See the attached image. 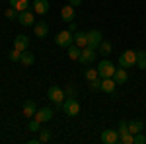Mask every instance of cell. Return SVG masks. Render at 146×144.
Listing matches in <instances>:
<instances>
[{
  "label": "cell",
  "instance_id": "obj_1",
  "mask_svg": "<svg viewBox=\"0 0 146 144\" xmlns=\"http://www.w3.org/2000/svg\"><path fill=\"white\" fill-rule=\"evenodd\" d=\"M47 98L53 101L56 107H60V109H62V101L66 100V96H64V90L58 88V86H51V88H49V92H47Z\"/></svg>",
  "mask_w": 146,
  "mask_h": 144
},
{
  "label": "cell",
  "instance_id": "obj_2",
  "mask_svg": "<svg viewBox=\"0 0 146 144\" xmlns=\"http://www.w3.org/2000/svg\"><path fill=\"white\" fill-rule=\"evenodd\" d=\"M62 111L66 113L68 117H76L80 115V101L76 98H66L62 101Z\"/></svg>",
  "mask_w": 146,
  "mask_h": 144
},
{
  "label": "cell",
  "instance_id": "obj_3",
  "mask_svg": "<svg viewBox=\"0 0 146 144\" xmlns=\"http://www.w3.org/2000/svg\"><path fill=\"white\" fill-rule=\"evenodd\" d=\"M55 43L58 45V47H64V49H68L70 45L74 43V33L72 31H68V29H64V31H58L55 37Z\"/></svg>",
  "mask_w": 146,
  "mask_h": 144
},
{
  "label": "cell",
  "instance_id": "obj_4",
  "mask_svg": "<svg viewBox=\"0 0 146 144\" xmlns=\"http://www.w3.org/2000/svg\"><path fill=\"white\" fill-rule=\"evenodd\" d=\"M136 64V51H125L119 55V66L121 68H131Z\"/></svg>",
  "mask_w": 146,
  "mask_h": 144
},
{
  "label": "cell",
  "instance_id": "obj_5",
  "mask_svg": "<svg viewBox=\"0 0 146 144\" xmlns=\"http://www.w3.org/2000/svg\"><path fill=\"white\" fill-rule=\"evenodd\" d=\"M115 64H113L111 60H101L100 64H98V72H100V78H113V74H115Z\"/></svg>",
  "mask_w": 146,
  "mask_h": 144
},
{
  "label": "cell",
  "instance_id": "obj_6",
  "mask_svg": "<svg viewBox=\"0 0 146 144\" xmlns=\"http://www.w3.org/2000/svg\"><path fill=\"white\" fill-rule=\"evenodd\" d=\"M18 22L22 23L23 27H33L35 25V12H20V16H18Z\"/></svg>",
  "mask_w": 146,
  "mask_h": 144
},
{
  "label": "cell",
  "instance_id": "obj_7",
  "mask_svg": "<svg viewBox=\"0 0 146 144\" xmlns=\"http://www.w3.org/2000/svg\"><path fill=\"white\" fill-rule=\"evenodd\" d=\"M100 140L103 144H115V142H119V133L113 131V129H105V131L101 133Z\"/></svg>",
  "mask_w": 146,
  "mask_h": 144
},
{
  "label": "cell",
  "instance_id": "obj_8",
  "mask_svg": "<svg viewBox=\"0 0 146 144\" xmlns=\"http://www.w3.org/2000/svg\"><path fill=\"white\" fill-rule=\"evenodd\" d=\"M78 60L82 62V64H92V62L96 60V49H92V47H84L82 53H80Z\"/></svg>",
  "mask_w": 146,
  "mask_h": 144
},
{
  "label": "cell",
  "instance_id": "obj_9",
  "mask_svg": "<svg viewBox=\"0 0 146 144\" xmlns=\"http://www.w3.org/2000/svg\"><path fill=\"white\" fill-rule=\"evenodd\" d=\"M101 41H103V39H101V31L100 29H92V31H88V47H92V49L98 51V47H100Z\"/></svg>",
  "mask_w": 146,
  "mask_h": 144
},
{
  "label": "cell",
  "instance_id": "obj_10",
  "mask_svg": "<svg viewBox=\"0 0 146 144\" xmlns=\"http://www.w3.org/2000/svg\"><path fill=\"white\" fill-rule=\"evenodd\" d=\"M22 113H23V117L33 119L35 113H37V105H35V101L33 100H27V101H25V103H23V107H22Z\"/></svg>",
  "mask_w": 146,
  "mask_h": 144
},
{
  "label": "cell",
  "instance_id": "obj_11",
  "mask_svg": "<svg viewBox=\"0 0 146 144\" xmlns=\"http://www.w3.org/2000/svg\"><path fill=\"white\" fill-rule=\"evenodd\" d=\"M115 86H117L115 78H101V92H105L109 96H115Z\"/></svg>",
  "mask_w": 146,
  "mask_h": 144
},
{
  "label": "cell",
  "instance_id": "obj_12",
  "mask_svg": "<svg viewBox=\"0 0 146 144\" xmlns=\"http://www.w3.org/2000/svg\"><path fill=\"white\" fill-rule=\"evenodd\" d=\"M33 31H35V37H37V39H45L47 33H49V23L47 22H37L33 25Z\"/></svg>",
  "mask_w": 146,
  "mask_h": 144
},
{
  "label": "cell",
  "instance_id": "obj_13",
  "mask_svg": "<svg viewBox=\"0 0 146 144\" xmlns=\"http://www.w3.org/2000/svg\"><path fill=\"white\" fill-rule=\"evenodd\" d=\"M35 119L41 123H47L53 119V109L51 107H41V109H37V113H35Z\"/></svg>",
  "mask_w": 146,
  "mask_h": 144
},
{
  "label": "cell",
  "instance_id": "obj_14",
  "mask_svg": "<svg viewBox=\"0 0 146 144\" xmlns=\"http://www.w3.org/2000/svg\"><path fill=\"white\" fill-rule=\"evenodd\" d=\"M31 6H33V12L37 16H43L49 12V0H33Z\"/></svg>",
  "mask_w": 146,
  "mask_h": 144
},
{
  "label": "cell",
  "instance_id": "obj_15",
  "mask_svg": "<svg viewBox=\"0 0 146 144\" xmlns=\"http://www.w3.org/2000/svg\"><path fill=\"white\" fill-rule=\"evenodd\" d=\"M29 47V39H27V35H16V39H14V49H18V51H25Z\"/></svg>",
  "mask_w": 146,
  "mask_h": 144
},
{
  "label": "cell",
  "instance_id": "obj_16",
  "mask_svg": "<svg viewBox=\"0 0 146 144\" xmlns=\"http://www.w3.org/2000/svg\"><path fill=\"white\" fill-rule=\"evenodd\" d=\"M74 45H78L80 49L88 47V31H76L74 33Z\"/></svg>",
  "mask_w": 146,
  "mask_h": 144
},
{
  "label": "cell",
  "instance_id": "obj_17",
  "mask_svg": "<svg viewBox=\"0 0 146 144\" xmlns=\"http://www.w3.org/2000/svg\"><path fill=\"white\" fill-rule=\"evenodd\" d=\"M74 16H76V12H74V6H70V4L62 6V10H60V18H62L64 22H72V20H74Z\"/></svg>",
  "mask_w": 146,
  "mask_h": 144
},
{
  "label": "cell",
  "instance_id": "obj_18",
  "mask_svg": "<svg viewBox=\"0 0 146 144\" xmlns=\"http://www.w3.org/2000/svg\"><path fill=\"white\" fill-rule=\"evenodd\" d=\"M113 78H115L117 84H125V82L129 80V72H127V68H117L115 74H113Z\"/></svg>",
  "mask_w": 146,
  "mask_h": 144
},
{
  "label": "cell",
  "instance_id": "obj_19",
  "mask_svg": "<svg viewBox=\"0 0 146 144\" xmlns=\"http://www.w3.org/2000/svg\"><path fill=\"white\" fill-rule=\"evenodd\" d=\"M129 131H131L133 134L142 133V131H144V123L138 121V119H135V121H129Z\"/></svg>",
  "mask_w": 146,
  "mask_h": 144
},
{
  "label": "cell",
  "instance_id": "obj_20",
  "mask_svg": "<svg viewBox=\"0 0 146 144\" xmlns=\"http://www.w3.org/2000/svg\"><path fill=\"white\" fill-rule=\"evenodd\" d=\"M10 6H14L18 12H25L29 8V0H10Z\"/></svg>",
  "mask_w": 146,
  "mask_h": 144
},
{
  "label": "cell",
  "instance_id": "obj_21",
  "mask_svg": "<svg viewBox=\"0 0 146 144\" xmlns=\"http://www.w3.org/2000/svg\"><path fill=\"white\" fill-rule=\"evenodd\" d=\"M20 62H22L23 66H33V64H35V55H33V53H25V51H23V53H22V60H20Z\"/></svg>",
  "mask_w": 146,
  "mask_h": 144
},
{
  "label": "cell",
  "instance_id": "obj_22",
  "mask_svg": "<svg viewBox=\"0 0 146 144\" xmlns=\"http://www.w3.org/2000/svg\"><path fill=\"white\" fill-rule=\"evenodd\" d=\"M136 66L146 70V51H136Z\"/></svg>",
  "mask_w": 146,
  "mask_h": 144
},
{
  "label": "cell",
  "instance_id": "obj_23",
  "mask_svg": "<svg viewBox=\"0 0 146 144\" xmlns=\"http://www.w3.org/2000/svg\"><path fill=\"white\" fill-rule=\"evenodd\" d=\"M80 53H82V49H80L78 45H70V47H68V58H72V60H78L80 58Z\"/></svg>",
  "mask_w": 146,
  "mask_h": 144
},
{
  "label": "cell",
  "instance_id": "obj_24",
  "mask_svg": "<svg viewBox=\"0 0 146 144\" xmlns=\"http://www.w3.org/2000/svg\"><path fill=\"white\" fill-rule=\"evenodd\" d=\"M98 49H100V55H103V56L111 55V51H113V47H111V43H109V41H101Z\"/></svg>",
  "mask_w": 146,
  "mask_h": 144
},
{
  "label": "cell",
  "instance_id": "obj_25",
  "mask_svg": "<svg viewBox=\"0 0 146 144\" xmlns=\"http://www.w3.org/2000/svg\"><path fill=\"white\" fill-rule=\"evenodd\" d=\"M51 136H53V133H51L49 129H41V131H39V142L47 144L49 140H51Z\"/></svg>",
  "mask_w": 146,
  "mask_h": 144
},
{
  "label": "cell",
  "instance_id": "obj_26",
  "mask_svg": "<svg viewBox=\"0 0 146 144\" xmlns=\"http://www.w3.org/2000/svg\"><path fill=\"white\" fill-rule=\"evenodd\" d=\"M27 131H31V133H39L41 131V121H37V119H31V121L27 123Z\"/></svg>",
  "mask_w": 146,
  "mask_h": 144
},
{
  "label": "cell",
  "instance_id": "obj_27",
  "mask_svg": "<svg viewBox=\"0 0 146 144\" xmlns=\"http://www.w3.org/2000/svg\"><path fill=\"white\" fill-rule=\"evenodd\" d=\"M84 78L92 82V80H96V78H100V72H98V68H88L86 72H84Z\"/></svg>",
  "mask_w": 146,
  "mask_h": 144
},
{
  "label": "cell",
  "instance_id": "obj_28",
  "mask_svg": "<svg viewBox=\"0 0 146 144\" xmlns=\"http://www.w3.org/2000/svg\"><path fill=\"white\" fill-rule=\"evenodd\" d=\"M119 142H123V144H135V134L133 133H125L119 136Z\"/></svg>",
  "mask_w": 146,
  "mask_h": 144
},
{
  "label": "cell",
  "instance_id": "obj_29",
  "mask_svg": "<svg viewBox=\"0 0 146 144\" xmlns=\"http://www.w3.org/2000/svg\"><path fill=\"white\" fill-rule=\"evenodd\" d=\"M8 58H10L12 62H20V60H22V51H18V49H12L10 53H8Z\"/></svg>",
  "mask_w": 146,
  "mask_h": 144
},
{
  "label": "cell",
  "instance_id": "obj_30",
  "mask_svg": "<svg viewBox=\"0 0 146 144\" xmlns=\"http://www.w3.org/2000/svg\"><path fill=\"white\" fill-rule=\"evenodd\" d=\"M18 16H20V12L16 10L14 6H10V8L6 10V18H8V20H18Z\"/></svg>",
  "mask_w": 146,
  "mask_h": 144
},
{
  "label": "cell",
  "instance_id": "obj_31",
  "mask_svg": "<svg viewBox=\"0 0 146 144\" xmlns=\"http://www.w3.org/2000/svg\"><path fill=\"white\" fill-rule=\"evenodd\" d=\"M64 96H66V98H76V88H74L72 84H66V86H64Z\"/></svg>",
  "mask_w": 146,
  "mask_h": 144
},
{
  "label": "cell",
  "instance_id": "obj_32",
  "mask_svg": "<svg viewBox=\"0 0 146 144\" xmlns=\"http://www.w3.org/2000/svg\"><path fill=\"white\" fill-rule=\"evenodd\" d=\"M117 133H119V136H121V134H125V133H131V131H129V121H121V123H119Z\"/></svg>",
  "mask_w": 146,
  "mask_h": 144
},
{
  "label": "cell",
  "instance_id": "obj_33",
  "mask_svg": "<svg viewBox=\"0 0 146 144\" xmlns=\"http://www.w3.org/2000/svg\"><path fill=\"white\" fill-rule=\"evenodd\" d=\"M90 90H92V92H98V90H101V78L92 80V82H90Z\"/></svg>",
  "mask_w": 146,
  "mask_h": 144
},
{
  "label": "cell",
  "instance_id": "obj_34",
  "mask_svg": "<svg viewBox=\"0 0 146 144\" xmlns=\"http://www.w3.org/2000/svg\"><path fill=\"white\" fill-rule=\"evenodd\" d=\"M135 144H146V136L142 133H136L135 134Z\"/></svg>",
  "mask_w": 146,
  "mask_h": 144
},
{
  "label": "cell",
  "instance_id": "obj_35",
  "mask_svg": "<svg viewBox=\"0 0 146 144\" xmlns=\"http://www.w3.org/2000/svg\"><path fill=\"white\" fill-rule=\"evenodd\" d=\"M76 29H78V27H76V23H74V22H70V25H68V31L76 33Z\"/></svg>",
  "mask_w": 146,
  "mask_h": 144
},
{
  "label": "cell",
  "instance_id": "obj_36",
  "mask_svg": "<svg viewBox=\"0 0 146 144\" xmlns=\"http://www.w3.org/2000/svg\"><path fill=\"white\" fill-rule=\"evenodd\" d=\"M68 4L76 8V6H80V4H82V0H68Z\"/></svg>",
  "mask_w": 146,
  "mask_h": 144
}]
</instances>
